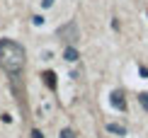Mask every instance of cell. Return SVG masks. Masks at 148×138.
Segmentation results:
<instances>
[{
    "label": "cell",
    "instance_id": "9",
    "mask_svg": "<svg viewBox=\"0 0 148 138\" xmlns=\"http://www.w3.org/2000/svg\"><path fill=\"white\" fill-rule=\"evenodd\" d=\"M138 73H141V78H148V68H146V66H141Z\"/></svg>",
    "mask_w": 148,
    "mask_h": 138
},
{
    "label": "cell",
    "instance_id": "2",
    "mask_svg": "<svg viewBox=\"0 0 148 138\" xmlns=\"http://www.w3.org/2000/svg\"><path fill=\"white\" fill-rule=\"evenodd\" d=\"M56 39H61L66 44V46H75L78 44V39H80V29H78V24L75 22H66L63 27H58L56 29Z\"/></svg>",
    "mask_w": 148,
    "mask_h": 138
},
{
    "label": "cell",
    "instance_id": "4",
    "mask_svg": "<svg viewBox=\"0 0 148 138\" xmlns=\"http://www.w3.org/2000/svg\"><path fill=\"white\" fill-rule=\"evenodd\" d=\"M41 80H44V85L49 87V90H53V92H56L58 80H56V73H53V70H44V73H41Z\"/></svg>",
    "mask_w": 148,
    "mask_h": 138
},
{
    "label": "cell",
    "instance_id": "3",
    "mask_svg": "<svg viewBox=\"0 0 148 138\" xmlns=\"http://www.w3.org/2000/svg\"><path fill=\"white\" fill-rule=\"evenodd\" d=\"M109 104H112L114 109H119V111H126V99H124V92H121V90H114L112 95H109Z\"/></svg>",
    "mask_w": 148,
    "mask_h": 138
},
{
    "label": "cell",
    "instance_id": "8",
    "mask_svg": "<svg viewBox=\"0 0 148 138\" xmlns=\"http://www.w3.org/2000/svg\"><path fill=\"white\" fill-rule=\"evenodd\" d=\"M61 138H75V133H73L71 128H63L61 131Z\"/></svg>",
    "mask_w": 148,
    "mask_h": 138
},
{
    "label": "cell",
    "instance_id": "1",
    "mask_svg": "<svg viewBox=\"0 0 148 138\" xmlns=\"http://www.w3.org/2000/svg\"><path fill=\"white\" fill-rule=\"evenodd\" d=\"M24 63H27V53H24V46L15 39H0V68H3L8 75H20L24 70Z\"/></svg>",
    "mask_w": 148,
    "mask_h": 138
},
{
    "label": "cell",
    "instance_id": "6",
    "mask_svg": "<svg viewBox=\"0 0 148 138\" xmlns=\"http://www.w3.org/2000/svg\"><path fill=\"white\" fill-rule=\"evenodd\" d=\"M107 131L109 133H116V136H126V128L121 124H107Z\"/></svg>",
    "mask_w": 148,
    "mask_h": 138
},
{
    "label": "cell",
    "instance_id": "7",
    "mask_svg": "<svg viewBox=\"0 0 148 138\" xmlns=\"http://www.w3.org/2000/svg\"><path fill=\"white\" fill-rule=\"evenodd\" d=\"M138 102H141V107L148 111V92H141V95H138Z\"/></svg>",
    "mask_w": 148,
    "mask_h": 138
},
{
    "label": "cell",
    "instance_id": "10",
    "mask_svg": "<svg viewBox=\"0 0 148 138\" xmlns=\"http://www.w3.org/2000/svg\"><path fill=\"white\" fill-rule=\"evenodd\" d=\"M32 22H34V24H44V17H41V15H36V17H34Z\"/></svg>",
    "mask_w": 148,
    "mask_h": 138
},
{
    "label": "cell",
    "instance_id": "5",
    "mask_svg": "<svg viewBox=\"0 0 148 138\" xmlns=\"http://www.w3.org/2000/svg\"><path fill=\"white\" fill-rule=\"evenodd\" d=\"M63 58L68 61V63H75V61L80 58V56H78V49H75V46H66V53H63Z\"/></svg>",
    "mask_w": 148,
    "mask_h": 138
},
{
    "label": "cell",
    "instance_id": "12",
    "mask_svg": "<svg viewBox=\"0 0 148 138\" xmlns=\"http://www.w3.org/2000/svg\"><path fill=\"white\" fill-rule=\"evenodd\" d=\"M41 5H44V8H51V5H53V0H41Z\"/></svg>",
    "mask_w": 148,
    "mask_h": 138
},
{
    "label": "cell",
    "instance_id": "11",
    "mask_svg": "<svg viewBox=\"0 0 148 138\" xmlns=\"http://www.w3.org/2000/svg\"><path fill=\"white\" fill-rule=\"evenodd\" d=\"M32 138H44V136H41V131H39V128H34V131H32Z\"/></svg>",
    "mask_w": 148,
    "mask_h": 138
}]
</instances>
